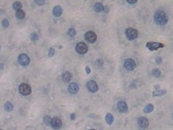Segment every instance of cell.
I'll return each instance as SVG.
<instances>
[{
    "label": "cell",
    "instance_id": "6da1fadb",
    "mask_svg": "<svg viewBox=\"0 0 173 130\" xmlns=\"http://www.w3.org/2000/svg\"><path fill=\"white\" fill-rule=\"evenodd\" d=\"M154 21L158 25H164L168 22V16L164 10H158L154 15Z\"/></svg>",
    "mask_w": 173,
    "mask_h": 130
},
{
    "label": "cell",
    "instance_id": "7a4b0ae2",
    "mask_svg": "<svg viewBox=\"0 0 173 130\" xmlns=\"http://www.w3.org/2000/svg\"><path fill=\"white\" fill-rule=\"evenodd\" d=\"M126 36L129 40H134L138 37L139 32L133 28H127L126 30Z\"/></svg>",
    "mask_w": 173,
    "mask_h": 130
},
{
    "label": "cell",
    "instance_id": "3957f363",
    "mask_svg": "<svg viewBox=\"0 0 173 130\" xmlns=\"http://www.w3.org/2000/svg\"><path fill=\"white\" fill-rule=\"evenodd\" d=\"M18 89H19L20 94H22L23 95H28L31 93L30 86L28 85L27 83H22V84L19 86Z\"/></svg>",
    "mask_w": 173,
    "mask_h": 130
},
{
    "label": "cell",
    "instance_id": "277c9868",
    "mask_svg": "<svg viewBox=\"0 0 173 130\" xmlns=\"http://www.w3.org/2000/svg\"><path fill=\"white\" fill-rule=\"evenodd\" d=\"M146 47L150 50H157L159 49H161V48H164V45L163 43H157V42H149V43H146Z\"/></svg>",
    "mask_w": 173,
    "mask_h": 130
},
{
    "label": "cell",
    "instance_id": "5b68a950",
    "mask_svg": "<svg viewBox=\"0 0 173 130\" xmlns=\"http://www.w3.org/2000/svg\"><path fill=\"white\" fill-rule=\"evenodd\" d=\"M18 62L21 65H23V66H27L30 62V59H29V57L26 54L23 53V54H20L19 56H18Z\"/></svg>",
    "mask_w": 173,
    "mask_h": 130
},
{
    "label": "cell",
    "instance_id": "8992f818",
    "mask_svg": "<svg viewBox=\"0 0 173 130\" xmlns=\"http://www.w3.org/2000/svg\"><path fill=\"white\" fill-rule=\"evenodd\" d=\"M86 89H88L89 92H91V93H95V92L98 91L99 87H98V84L96 83V82L89 81L86 83Z\"/></svg>",
    "mask_w": 173,
    "mask_h": 130
},
{
    "label": "cell",
    "instance_id": "52a82bcc",
    "mask_svg": "<svg viewBox=\"0 0 173 130\" xmlns=\"http://www.w3.org/2000/svg\"><path fill=\"white\" fill-rule=\"evenodd\" d=\"M85 39L88 43H94L97 39V36L94 31H88L85 34Z\"/></svg>",
    "mask_w": 173,
    "mask_h": 130
},
{
    "label": "cell",
    "instance_id": "ba28073f",
    "mask_svg": "<svg viewBox=\"0 0 173 130\" xmlns=\"http://www.w3.org/2000/svg\"><path fill=\"white\" fill-rule=\"evenodd\" d=\"M75 50L79 54L81 55H84L88 52V46H86V43H79L75 47Z\"/></svg>",
    "mask_w": 173,
    "mask_h": 130
},
{
    "label": "cell",
    "instance_id": "9c48e42d",
    "mask_svg": "<svg viewBox=\"0 0 173 130\" xmlns=\"http://www.w3.org/2000/svg\"><path fill=\"white\" fill-rule=\"evenodd\" d=\"M124 66H125V68L127 70H133L135 69V67H136V63H135V62L132 59L128 58V59H126L125 61V62H124Z\"/></svg>",
    "mask_w": 173,
    "mask_h": 130
},
{
    "label": "cell",
    "instance_id": "30bf717a",
    "mask_svg": "<svg viewBox=\"0 0 173 130\" xmlns=\"http://www.w3.org/2000/svg\"><path fill=\"white\" fill-rule=\"evenodd\" d=\"M50 125H51V127H53V128H56V129L60 128L62 125V120H61L60 118H58V117H55V118L52 119Z\"/></svg>",
    "mask_w": 173,
    "mask_h": 130
},
{
    "label": "cell",
    "instance_id": "8fae6325",
    "mask_svg": "<svg viewBox=\"0 0 173 130\" xmlns=\"http://www.w3.org/2000/svg\"><path fill=\"white\" fill-rule=\"evenodd\" d=\"M138 124L141 128H146L149 126V121L145 117H140L138 120Z\"/></svg>",
    "mask_w": 173,
    "mask_h": 130
},
{
    "label": "cell",
    "instance_id": "7c38bea8",
    "mask_svg": "<svg viewBox=\"0 0 173 130\" xmlns=\"http://www.w3.org/2000/svg\"><path fill=\"white\" fill-rule=\"evenodd\" d=\"M117 108H118V109H119V112H121V113H126V112H127V110H128L127 104H126L125 102H118Z\"/></svg>",
    "mask_w": 173,
    "mask_h": 130
},
{
    "label": "cell",
    "instance_id": "4fadbf2b",
    "mask_svg": "<svg viewBox=\"0 0 173 130\" xmlns=\"http://www.w3.org/2000/svg\"><path fill=\"white\" fill-rule=\"evenodd\" d=\"M67 89H68V91L70 92L71 94H76V93H78V91H79V86H78L75 83H72L68 85Z\"/></svg>",
    "mask_w": 173,
    "mask_h": 130
},
{
    "label": "cell",
    "instance_id": "5bb4252c",
    "mask_svg": "<svg viewBox=\"0 0 173 130\" xmlns=\"http://www.w3.org/2000/svg\"><path fill=\"white\" fill-rule=\"evenodd\" d=\"M72 79V74L69 72H65L62 74V80L64 83H69Z\"/></svg>",
    "mask_w": 173,
    "mask_h": 130
},
{
    "label": "cell",
    "instance_id": "9a60e30c",
    "mask_svg": "<svg viewBox=\"0 0 173 130\" xmlns=\"http://www.w3.org/2000/svg\"><path fill=\"white\" fill-rule=\"evenodd\" d=\"M62 10L59 5L56 6L53 9V15L55 17H56V18H59V17L62 15Z\"/></svg>",
    "mask_w": 173,
    "mask_h": 130
},
{
    "label": "cell",
    "instance_id": "2e32d148",
    "mask_svg": "<svg viewBox=\"0 0 173 130\" xmlns=\"http://www.w3.org/2000/svg\"><path fill=\"white\" fill-rule=\"evenodd\" d=\"M94 10H95L96 12H101L103 10H104V6L101 3H96L94 4Z\"/></svg>",
    "mask_w": 173,
    "mask_h": 130
},
{
    "label": "cell",
    "instance_id": "e0dca14e",
    "mask_svg": "<svg viewBox=\"0 0 173 130\" xmlns=\"http://www.w3.org/2000/svg\"><path fill=\"white\" fill-rule=\"evenodd\" d=\"M16 17L18 19H24L25 17V12L23 10H19L16 11Z\"/></svg>",
    "mask_w": 173,
    "mask_h": 130
},
{
    "label": "cell",
    "instance_id": "ac0fdd59",
    "mask_svg": "<svg viewBox=\"0 0 173 130\" xmlns=\"http://www.w3.org/2000/svg\"><path fill=\"white\" fill-rule=\"evenodd\" d=\"M113 120H114V118H113V115L112 114H107L106 115V121L107 124L111 125L113 122Z\"/></svg>",
    "mask_w": 173,
    "mask_h": 130
},
{
    "label": "cell",
    "instance_id": "d6986e66",
    "mask_svg": "<svg viewBox=\"0 0 173 130\" xmlns=\"http://www.w3.org/2000/svg\"><path fill=\"white\" fill-rule=\"evenodd\" d=\"M153 108H154V107L152 104H148L145 108H144V112L145 113H146V114H149V113H151V112H152L153 111Z\"/></svg>",
    "mask_w": 173,
    "mask_h": 130
},
{
    "label": "cell",
    "instance_id": "ffe728a7",
    "mask_svg": "<svg viewBox=\"0 0 173 130\" xmlns=\"http://www.w3.org/2000/svg\"><path fill=\"white\" fill-rule=\"evenodd\" d=\"M164 94H166V90H155V92H153V96H160V95H164Z\"/></svg>",
    "mask_w": 173,
    "mask_h": 130
},
{
    "label": "cell",
    "instance_id": "44dd1931",
    "mask_svg": "<svg viewBox=\"0 0 173 130\" xmlns=\"http://www.w3.org/2000/svg\"><path fill=\"white\" fill-rule=\"evenodd\" d=\"M5 109L7 111V112H10V111H12V109H13V105L11 104V102H6L5 105Z\"/></svg>",
    "mask_w": 173,
    "mask_h": 130
},
{
    "label": "cell",
    "instance_id": "7402d4cb",
    "mask_svg": "<svg viewBox=\"0 0 173 130\" xmlns=\"http://www.w3.org/2000/svg\"><path fill=\"white\" fill-rule=\"evenodd\" d=\"M12 6H13V9L15 10H21V8H22V4L18 1V2H15Z\"/></svg>",
    "mask_w": 173,
    "mask_h": 130
},
{
    "label": "cell",
    "instance_id": "603a6c76",
    "mask_svg": "<svg viewBox=\"0 0 173 130\" xmlns=\"http://www.w3.org/2000/svg\"><path fill=\"white\" fill-rule=\"evenodd\" d=\"M67 35L71 37H74L75 35H76V31H75V30L74 28H70L68 30H67Z\"/></svg>",
    "mask_w": 173,
    "mask_h": 130
},
{
    "label": "cell",
    "instance_id": "cb8c5ba5",
    "mask_svg": "<svg viewBox=\"0 0 173 130\" xmlns=\"http://www.w3.org/2000/svg\"><path fill=\"white\" fill-rule=\"evenodd\" d=\"M152 75L155 77H159L160 75H161V72H160V70L159 69H154L152 70Z\"/></svg>",
    "mask_w": 173,
    "mask_h": 130
},
{
    "label": "cell",
    "instance_id": "d4e9b609",
    "mask_svg": "<svg viewBox=\"0 0 173 130\" xmlns=\"http://www.w3.org/2000/svg\"><path fill=\"white\" fill-rule=\"evenodd\" d=\"M51 121H52V119L50 118V116H48V115H46L43 119V121L46 125H49L50 123H51Z\"/></svg>",
    "mask_w": 173,
    "mask_h": 130
},
{
    "label": "cell",
    "instance_id": "484cf974",
    "mask_svg": "<svg viewBox=\"0 0 173 130\" xmlns=\"http://www.w3.org/2000/svg\"><path fill=\"white\" fill-rule=\"evenodd\" d=\"M30 39H31V41H33V42H37L38 40V36H37V33H32L30 36Z\"/></svg>",
    "mask_w": 173,
    "mask_h": 130
},
{
    "label": "cell",
    "instance_id": "4316f807",
    "mask_svg": "<svg viewBox=\"0 0 173 130\" xmlns=\"http://www.w3.org/2000/svg\"><path fill=\"white\" fill-rule=\"evenodd\" d=\"M2 25H3V27H5V28H8L9 27V21H8L7 19H4L3 22H2Z\"/></svg>",
    "mask_w": 173,
    "mask_h": 130
},
{
    "label": "cell",
    "instance_id": "83f0119b",
    "mask_svg": "<svg viewBox=\"0 0 173 130\" xmlns=\"http://www.w3.org/2000/svg\"><path fill=\"white\" fill-rule=\"evenodd\" d=\"M54 55H55V50L53 49V48H50L49 51H48V56H49V57H52Z\"/></svg>",
    "mask_w": 173,
    "mask_h": 130
},
{
    "label": "cell",
    "instance_id": "f1b7e54d",
    "mask_svg": "<svg viewBox=\"0 0 173 130\" xmlns=\"http://www.w3.org/2000/svg\"><path fill=\"white\" fill-rule=\"evenodd\" d=\"M35 2L38 5H44V3H45V0H35Z\"/></svg>",
    "mask_w": 173,
    "mask_h": 130
},
{
    "label": "cell",
    "instance_id": "f546056e",
    "mask_svg": "<svg viewBox=\"0 0 173 130\" xmlns=\"http://www.w3.org/2000/svg\"><path fill=\"white\" fill-rule=\"evenodd\" d=\"M126 1H127V3H129V4H135L136 3L137 1H138V0H126Z\"/></svg>",
    "mask_w": 173,
    "mask_h": 130
},
{
    "label": "cell",
    "instance_id": "4dcf8cb0",
    "mask_svg": "<svg viewBox=\"0 0 173 130\" xmlns=\"http://www.w3.org/2000/svg\"><path fill=\"white\" fill-rule=\"evenodd\" d=\"M86 74H90V72H91V70H90V68L88 66L86 67Z\"/></svg>",
    "mask_w": 173,
    "mask_h": 130
},
{
    "label": "cell",
    "instance_id": "1f68e13d",
    "mask_svg": "<svg viewBox=\"0 0 173 130\" xmlns=\"http://www.w3.org/2000/svg\"><path fill=\"white\" fill-rule=\"evenodd\" d=\"M156 62H157V63H161V62H162V58L158 57L157 59H156Z\"/></svg>",
    "mask_w": 173,
    "mask_h": 130
},
{
    "label": "cell",
    "instance_id": "d6a6232c",
    "mask_svg": "<svg viewBox=\"0 0 173 130\" xmlns=\"http://www.w3.org/2000/svg\"><path fill=\"white\" fill-rule=\"evenodd\" d=\"M96 64H98V65H102V61H101V60H97V61H96Z\"/></svg>",
    "mask_w": 173,
    "mask_h": 130
},
{
    "label": "cell",
    "instance_id": "836d02e7",
    "mask_svg": "<svg viewBox=\"0 0 173 130\" xmlns=\"http://www.w3.org/2000/svg\"><path fill=\"white\" fill-rule=\"evenodd\" d=\"M75 119V114H72L71 115V120L74 121Z\"/></svg>",
    "mask_w": 173,
    "mask_h": 130
}]
</instances>
